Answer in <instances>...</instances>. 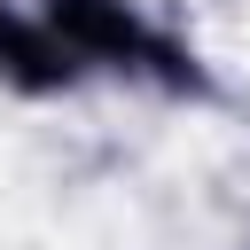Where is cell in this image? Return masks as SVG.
I'll list each match as a JSON object with an SVG mask.
<instances>
[{
	"mask_svg": "<svg viewBox=\"0 0 250 250\" xmlns=\"http://www.w3.org/2000/svg\"><path fill=\"white\" fill-rule=\"evenodd\" d=\"M39 16H47V31H55L86 70L148 78V86H164V94H203L195 55H188L172 31H156L133 0H39Z\"/></svg>",
	"mask_w": 250,
	"mask_h": 250,
	"instance_id": "1",
	"label": "cell"
},
{
	"mask_svg": "<svg viewBox=\"0 0 250 250\" xmlns=\"http://www.w3.org/2000/svg\"><path fill=\"white\" fill-rule=\"evenodd\" d=\"M86 78V62L47 31V16H23V8H0V86L8 94H31V102H47V94H70Z\"/></svg>",
	"mask_w": 250,
	"mask_h": 250,
	"instance_id": "2",
	"label": "cell"
}]
</instances>
